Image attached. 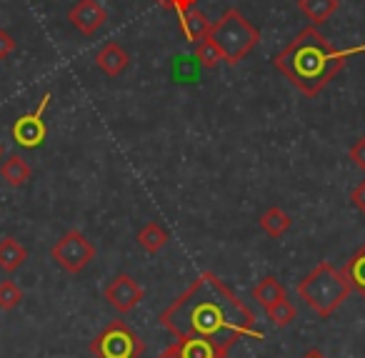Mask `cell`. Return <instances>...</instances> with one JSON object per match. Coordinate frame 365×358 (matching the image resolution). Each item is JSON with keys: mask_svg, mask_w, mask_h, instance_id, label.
Here are the masks:
<instances>
[{"mask_svg": "<svg viewBox=\"0 0 365 358\" xmlns=\"http://www.w3.org/2000/svg\"><path fill=\"white\" fill-rule=\"evenodd\" d=\"M158 321L178 341L205 338V341H220L235 346L240 338H255V341L265 338L248 303L240 301L233 288L213 271L200 273L158 316Z\"/></svg>", "mask_w": 365, "mask_h": 358, "instance_id": "6da1fadb", "label": "cell"}, {"mask_svg": "<svg viewBox=\"0 0 365 358\" xmlns=\"http://www.w3.org/2000/svg\"><path fill=\"white\" fill-rule=\"evenodd\" d=\"M365 46H355L348 51L335 48L315 26H308L290 41L288 48L273 56V66L280 76H285L303 96L315 98L323 88L345 68L353 56L363 53Z\"/></svg>", "mask_w": 365, "mask_h": 358, "instance_id": "7a4b0ae2", "label": "cell"}, {"mask_svg": "<svg viewBox=\"0 0 365 358\" xmlns=\"http://www.w3.org/2000/svg\"><path fill=\"white\" fill-rule=\"evenodd\" d=\"M300 301H305V306L315 313L318 318L328 321L353 293L348 278H345L343 268L333 266L330 261H320L308 276H303V281H298L295 286Z\"/></svg>", "mask_w": 365, "mask_h": 358, "instance_id": "3957f363", "label": "cell"}, {"mask_svg": "<svg viewBox=\"0 0 365 358\" xmlns=\"http://www.w3.org/2000/svg\"><path fill=\"white\" fill-rule=\"evenodd\" d=\"M210 38L218 46L220 56L228 66H238L243 58L253 53V48L260 43V31L238 11V8H228L218 21L213 23Z\"/></svg>", "mask_w": 365, "mask_h": 358, "instance_id": "277c9868", "label": "cell"}, {"mask_svg": "<svg viewBox=\"0 0 365 358\" xmlns=\"http://www.w3.org/2000/svg\"><path fill=\"white\" fill-rule=\"evenodd\" d=\"M145 343L125 321H110L91 341V353L96 358H140Z\"/></svg>", "mask_w": 365, "mask_h": 358, "instance_id": "5b68a950", "label": "cell"}, {"mask_svg": "<svg viewBox=\"0 0 365 358\" xmlns=\"http://www.w3.org/2000/svg\"><path fill=\"white\" fill-rule=\"evenodd\" d=\"M51 256L61 271L71 273V276H78V273H83L93 263V258H96V246H93V241L83 231L71 228V231H66L56 241V246L51 248Z\"/></svg>", "mask_w": 365, "mask_h": 358, "instance_id": "8992f818", "label": "cell"}, {"mask_svg": "<svg viewBox=\"0 0 365 358\" xmlns=\"http://www.w3.org/2000/svg\"><path fill=\"white\" fill-rule=\"evenodd\" d=\"M51 101H53V96L51 93H46L43 101L38 103L36 111L26 113V116H21L16 123H13L11 136H13V143H16L18 148L36 151V148H41L43 143H46V138H48L46 113H48V108H51Z\"/></svg>", "mask_w": 365, "mask_h": 358, "instance_id": "52a82bcc", "label": "cell"}, {"mask_svg": "<svg viewBox=\"0 0 365 358\" xmlns=\"http://www.w3.org/2000/svg\"><path fill=\"white\" fill-rule=\"evenodd\" d=\"M230 343L205 341V338H188V341H173L163 348L158 358H228Z\"/></svg>", "mask_w": 365, "mask_h": 358, "instance_id": "ba28073f", "label": "cell"}, {"mask_svg": "<svg viewBox=\"0 0 365 358\" xmlns=\"http://www.w3.org/2000/svg\"><path fill=\"white\" fill-rule=\"evenodd\" d=\"M103 296H106V301L110 303L118 313H130L133 308L143 301L145 291H143V286L133 276H128V273H118V276L106 286Z\"/></svg>", "mask_w": 365, "mask_h": 358, "instance_id": "9c48e42d", "label": "cell"}, {"mask_svg": "<svg viewBox=\"0 0 365 358\" xmlns=\"http://www.w3.org/2000/svg\"><path fill=\"white\" fill-rule=\"evenodd\" d=\"M68 21L81 36L91 38L108 23V11L98 0H76L73 8L68 11Z\"/></svg>", "mask_w": 365, "mask_h": 358, "instance_id": "30bf717a", "label": "cell"}, {"mask_svg": "<svg viewBox=\"0 0 365 358\" xmlns=\"http://www.w3.org/2000/svg\"><path fill=\"white\" fill-rule=\"evenodd\" d=\"M96 66L101 68V71L106 73L108 78H118L128 66H130V56H128L125 48L110 41V43H106L101 51H98Z\"/></svg>", "mask_w": 365, "mask_h": 358, "instance_id": "8fae6325", "label": "cell"}, {"mask_svg": "<svg viewBox=\"0 0 365 358\" xmlns=\"http://www.w3.org/2000/svg\"><path fill=\"white\" fill-rule=\"evenodd\" d=\"M178 23H180V31L188 43L205 41V38L210 36V31H213V23H210L208 16H205L203 11H198V8H190V11L180 13Z\"/></svg>", "mask_w": 365, "mask_h": 358, "instance_id": "7c38bea8", "label": "cell"}, {"mask_svg": "<svg viewBox=\"0 0 365 358\" xmlns=\"http://www.w3.org/2000/svg\"><path fill=\"white\" fill-rule=\"evenodd\" d=\"M28 261V248L18 238L3 236L0 238V271L16 273Z\"/></svg>", "mask_w": 365, "mask_h": 358, "instance_id": "4fadbf2b", "label": "cell"}, {"mask_svg": "<svg viewBox=\"0 0 365 358\" xmlns=\"http://www.w3.org/2000/svg\"><path fill=\"white\" fill-rule=\"evenodd\" d=\"M0 178H3L11 188H21L33 178V168L26 158L8 156L6 161H3V166H0Z\"/></svg>", "mask_w": 365, "mask_h": 358, "instance_id": "5bb4252c", "label": "cell"}, {"mask_svg": "<svg viewBox=\"0 0 365 358\" xmlns=\"http://www.w3.org/2000/svg\"><path fill=\"white\" fill-rule=\"evenodd\" d=\"M258 226L263 228V233H268L270 238H283L285 233L290 231V226H293V218H290V213H285L283 208L270 206L268 211L260 213Z\"/></svg>", "mask_w": 365, "mask_h": 358, "instance_id": "9a60e30c", "label": "cell"}, {"mask_svg": "<svg viewBox=\"0 0 365 358\" xmlns=\"http://www.w3.org/2000/svg\"><path fill=\"white\" fill-rule=\"evenodd\" d=\"M338 8H340V0H298V11L303 13L313 26L328 23Z\"/></svg>", "mask_w": 365, "mask_h": 358, "instance_id": "2e32d148", "label": "cell"}, {"mask_svg": "<svg viewBox=\"0 0 365 358\" xmlns=\"http://www.w3.org/2000/svg\"><path fill=\"white\" fill-rule=\"evenodd\" d=\"M135 241L145 253H158L168 241H170V233H168L158 221H148L145 226L138 231Z\"/></svg>", "mask_w": 365, "mask_h": 358, "instance_id": "e0dca14e", "label": "cell"}, {"mask_svg": "<svg viewBox=\"0 0 365 358\" xmlns=\"http://www.w3.org/2000/svg\"><path fill=\"white\" fill-rule=\"evenodd\" d=\"M343 273L348 278L350 288H353L358 296L365 298V243L348 258V263L343 266Z\"/></svg>", "mask_w": 365, "mask_h": 358, "instance_id": "ac0fdd59", "label": "cell"}, {"mask_svg": "<svg viewBox=\"0 0 365 358\" xmlns=\"http://www.w3.org/2000/svg\"><path fill=\"white\" fill-rule=\"evenodd\" d=\"M288 293H285L283 283L278 281L275 276H263L258 283L253 286V298L263 306V311L268 306H273L275 301H280V298H285Z\"/></svg>", "mask_w": 365, "mask_h": 358, "instance_id": "d6986e66", "label": "cell"}, {"mask_svg": "<svg viewBox=\"0 0 365 358\" xmlns=\"http://www.w3.org/2000/svg\"><path fill=\"white\" fill-rule=\"evenodd\" d=\"M265 316H268L278 328H285V326H290V323L295 321V316H298V308H295L293 301H288V296H285V298H280V301H275L273 306L265 308Z\"/></svg>", "mask_w": 365, "mask_h": 358, "instance_id": "ffe728a7", "label": "cell"}, {"mask_svg": "<svg viewBox=\"0 0 365 358\" xmlns=\"http://www.w3.org/2000/svg\"><path fill=\"white\" fill-rule=\"evenodd\" d=\"M195 61H198L200 68H205V71H213L215 66H218L220 61H223V56H220L218 46L213 43V38H205V41L195 43Z\"/></svg>", "mask_w": 365, "mask_h": 358, "instance_id": "44dd1931", "label": "cell"}, {"mask_svg": "<svg viewBox=\"0 0 365 358\" xmlns=\"http://www.w3.org/2000/svg\"><path fill=\"white\" fill-rule=\"evenodd\" d=\"M23 301V288L16 281H0V311H13Z\"/></svg>", "mask_w": 365, "mask_h": 358, "instance_id": "7402d4cb", "label": "cell"}, {"mask_svg": "<svg viewBox=\"0 0 365 358\" xmlns=\"http://www.w3.org/2000/svg\"><path fill=\"white\" fill-rule=\"evenodd\" d=\"M348 158L353 161V166H355V168H360V171L365 173V136H363V138H358V141H355L353 146H350Z\"/></svg>", "mask_w": 365, "mask_h": 358, "instance_id": "603a6c76", "label": "cell"}, {"mask_svg": "<svg viewBox=\"0 0 365 358\" xmlns=\"http://www.w3.org/2000/svg\"><path fill=\"white\" fill-rule=\"evenodd\" d=\"M16 48H18L16 38H13L8 31H3V28H0V61H8V58L16 53Z\"/></svg>", "mask_w": 365, "mask_h": 358, "instance_id": "cb8c5ba5", "label": "cell"}, {"mask_svg": "<svg viewBox=\"0 0 365 358\" xmlns=\"http://www.w3.org/2000/svg\"><path fill=\"white\" fill-rule=\"evenodd\" d=\"M155 3H160L163 8H168V11H173V13H185V11H190V8H195V3L198 0H155Z\"/></svg>", "mask_w": 365, "mask_h": 358, "instance_id": "d4e9b609", "label": "cell"}, {"mask_svg": "<svg viewBox=\"0 0 365 358\" xmlns=\"http://www.w3.org/2000/svg\"><path fill=\"white\" fill-rule=\"evenodd\" d=\"M350 201H353V206L365 216V181H360L358 186L353 188V193H350Z\"/></svg>", "mask_w": 365, "mask_h": 358, "instance_id": "484cf974", "label": "cell"}, {"mask_svg": "<svg viewBox=\"0 0 365 358\" xmlns=\"http://www.w3.org/2000/svg\"><path fill=\"white\" fill-rule=\"evenodd\" d=\"M303 358H325L323 351H318V348H310L308 353H303Z\"/></svg>", "mask_w": 365, "mask_h": 358, "instance_id": "4316f807", "label": "cell"}, {"mask_svg": "<svg viewBox=\"0 0 365 358\" xmlns=\"http://www.w3.org/2000/svg\"><path fill=\"white\" fill-rule=\"evenodd\" d=\"M0 158H3V146H0Z\"/></svg>", "mask_w": 365, "mask_h": 358, "instance_id": "83f0119b", "label": "cell"}]
</instances>
